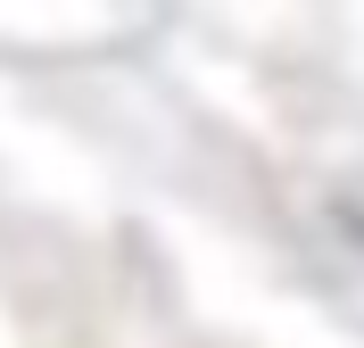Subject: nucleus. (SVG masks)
Returning a JSON list of instances; mask_svg holds the SVG:
<instances>
[{
    "instance_id": "f257e3e1",
    "label": "nucleus",
    "mask_w": 364,
    "mask_h": 348,
    "mask_svg": "<svg viewBox=\"0 0 364 348\" xmlns=\"http://www.w3.org/2000/svg\"><path fill=\"white\" fill-rule=\"evenodd\" d=\"M331 224H340V232H348V249L364 257V199H340V208H331Z\"/></svg>"
}]
</instances>
